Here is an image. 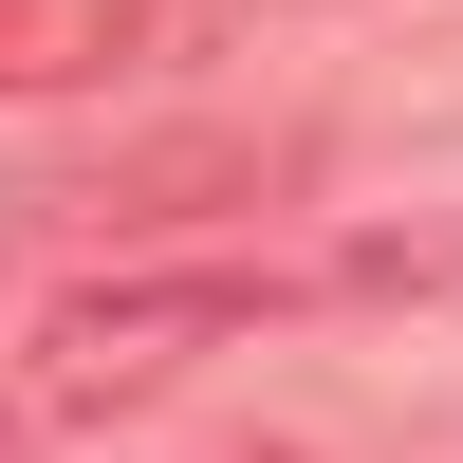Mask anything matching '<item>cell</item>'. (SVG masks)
<instances>
[{"mask_svg":"<svg viewBox=\"0 0 463 463\" xmlns=\"http://www.w3.org/2000/svg\"><path fill=\"white\" fill-rule=\"evenodd\" d=\"M279 316V279L260 260H167V279H93V297H56L37 316V427H93V408H148V390H185L204 353H241V334Z\"/></svg>","mask_w":463,"mask_h":463,"instance_id":"obj_1","label":"cell"},{"mask_svg":"<svg viewBox=\"0 0 463 463\" xmlns=\"http://www.w3.org/2000/svg\"><path fill=\"white\" fill-rule=\"evenodd\" d=\"M111 56V0H0V74H93Z\"/></svg>","mask_w":463,"mask_h":463,"instance_id":"obj_2","label":"cell"}]
</instances>
